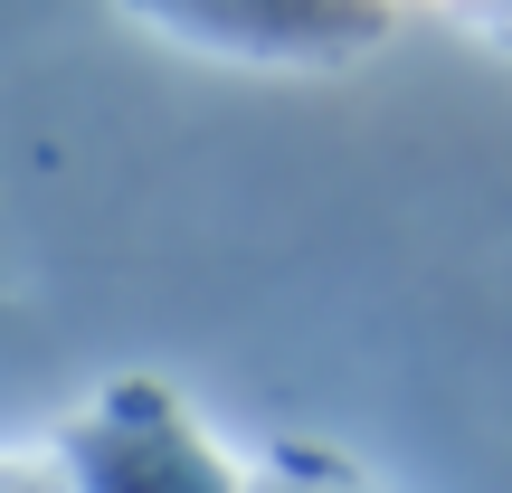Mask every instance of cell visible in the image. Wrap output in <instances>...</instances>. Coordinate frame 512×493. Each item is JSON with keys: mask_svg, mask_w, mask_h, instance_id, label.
Segmentation results:
<instances>
[{"mask_svg": "<svg viewBox=\"0 0 512 493\" xmlns=\"http://www.w3.org/2000/svg\"><path fill=\"white\" fill-rule=\"evenodd\" d=\"M67 493H238V465L162 380H114L67 427Z\"/></svg>", "mask_w": 512, "mask_h": 493, "instance_id": "cell-1", "label": "cell"}, {"mask_svg": "<svg viewBox=\"0 0 512 493\" xmlns=\"http://www.w3.org/2000/svg\"><path fill=\"white\" fill-rule=\"evenodd\" d=\"M238 493H370L361 475H342V465H323V456H275L256 484H238Z\"/></svg>", "mask_w": 512, "mask_h": 493, "instance_id": "cell-3", "label": "cell"}, {"mask_svg": "<svg viewBox=\"0 0 512 493\" xmlns=\"http://www.w3.org/2000/svg\"><path fill=\"white\" fill-rule=\"evenodd\" d=\"M389 10H399V0H389Z\"/></svg>", "mask_w": 512, "mask_h": 493, "instance_id": "cell-4", "label": "cell"}, {"mask_svg": "<svg viewBox=\"0 0 512 493\" xmlns=\"http://www.w3.org/2000/svg\"><path fill=\"white\" fill-rule=\"evenodd\" d=\"M143 29L228 67H351L389 38V0H124Z\"/></svg>", "mask_w": 512, "mask_h": 493, "instance_id": "cell-2", "label": "cell"}]
</instances>
